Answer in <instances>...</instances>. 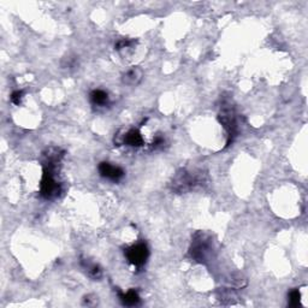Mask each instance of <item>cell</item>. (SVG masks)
<instances>
[{
	"mask_svg": "<svg viewBox=\"0 0 308 308\" xmlns=\"http://www.w3.org/2000/svg\"><path fill=\"white\" fill-rule=\"evenodd\" d=\"M99 172L102 177L107 178L112 182H118L124 177L123 169L116 166V165H112L111 163H107V161H103V163L99 164Z\"/></svg>",
	"mask_w": 308,
	"mask_h": 308,
	"instance_id": "obj_5",
	"label": "cell"
},
{
	"mask_svg": "<svg viewBox=\"0 0 308 308\" xmlns=\"http://www.w3.org/2000/svg\"><path fill=\"white\" fill-rule=\"evenodd\" d=\"M201 183V180L198 177L195 173L182 171L178 173L173 180V188L177 192H188V190L193 189L195 186Z\"/></svg>",
	"mask_w": 308,
	"mask_h": 308,
	"instance_id": "obj_4",
	"label": "cell"
},
{
	"mask_svg": "<svg viewBox=\"0 0 308 308\" xmlns=\"http://www.w3.org/2000/svg\"><path fill=\"white\" fill-rule=\"evenodd\" d=\"M124 256L134 267H142L150 257V251L146 243L140 242L125 249Z\"/></svg>",
	"mask_w": 308,
	"mask_h": 308,
	"instance_id": "obj_1",
	"label": "cell"
},
{
	"mask_svg": "<svg viewBox=\"0 0 308 308\" xmlns=\"http://www.w3.org/2000/svg\"><path fill=\"white\" fill-rule=\"evenodd\" d=\"M300 301H301V294H300V290L294 289L290 291L289 294V305L291 307H298L300 305Z\"/></svg>",
	"mask_w": 308,
	"mask_h": 308,
	"instance_id": "obj_12",
	"label": "cell"
},
{
	"mask_svg": "<svg viewBox=\"0 0 308 308\" xmlns=\"http://www.w3.org/2000/svg\"><path fill=\"white\" fill-rule=\"evenodd\" d=\"M122 142L130 147H141L144 146V137L137 129H129L127 133L123 135Z\"/></svg>",
	"mask_w": 308,
	"mask_h": 308,
	"instance_id": "obj_7",
	"label": "cell"
},
{
	"mask_svg": "<svg viewBox=\"0 0 308 308\" xmlns=\"http://www.w3.org/2000/svg\"><path fill=\"white\" fill-rule=\"evenodd\" d=\"M81 264H82V267L85 268L87 274H88L91 278L95 279V281L102 278V276H103L102 268L95 264V262H92V261H89V260L83 259L82 261H81Z\"/></svg>",
	"mask_w": 308,
	"mask_h": 308,
	"instance_id": "obj_8",
	"label": "cell"
},
{
	"mask_svg": "<svg viewBox=\"0 0 308 308\" xmlns=\"http://www.w3.org/2000/svg\"><path fill=\"white\" fill-rule=\"evenodd\" d=\"M211 241L207 239L206 236H204V235L199 234L197 239L193 241L190 254H192V257H194L197 261L204 262L211 256Z\"/></svg>",
	"mask_w": 308,
	"mask_h": 308,
	"instance_id": "obj_3",
	"label": "cell"
},
{
	"mask_svg": "<svg viewBox=\"0 0 308 308\" xmlns=\"http://www.w3.org/2000/svg\"><path fill=\"white\" fill-rule=\"evenodd\" d=\"M142 77H144L142 69L139 68V66H133V68L129 69L128 71H125L123 74L122 82L129 87H135L141 82Z\"/></svg>",
	"mask_w": 308,
	"mask_h": 308,
	"instance_id": "obj_6",
	"label": "cell"
},
{
	"mask_svg": "<svg viewBox=\"0 0 308 308\" xmlns=\"http://www.w3.org/2000/svg\"><path fill=\"white\" fill-rule=\"evenodd\" d=\"M89 98H91L92 103L95 106H99V107H103V106H106L108 103V94L103 89H94L89 95Z\"/></svg>",
	"mask_w": 308,
	"mask_h": 308,
	"instance_id": "obj_9",
	"label": "cell"
},
{
	"mask_svg": "<svg viewBox=\"0 0 308 308\" xmlns=\"http://www.w3.org/2000/svg\"><path fill=\"white\" fill-rule=\"evenodd\" d=\"M119 298L124 306H137L140 304V296L135 290H129L127 293L120 294Z\"/></svg>",
	"mask_w": 308,
	"mask_h": 308,
	"instance_id": "obj_10",
	"label": "cell"
},
{
	"mask_svg": "<svg viewBox=\"0 0 308 308\" xmlns=\"http://www.w3.org/2000/svg\"><path fill=\"white\" fill-rule=\"evenodd\" d=\"M23 95L24 93L22 91L13 92V93L11 94V102L15 103V105H19L22 102V99H23Z\"/></svg>",
	"mask_w": 308,
	"mask_h": 308,
	"instance_id": "obj_13",
	"label": "cell"
},
{
	"mask_svg": "<svg viewBox=\"0 0 308 308\" xmlns=\"http://www.w3.org/2000/svg\"><path fill=\"white\" fill-rule=\"evenodd\" d=\"M136 41L135 40H131V39H123L117 43L116 45V50L117 51L122 52V51H128V50H131L135 45Z\"/></svg>",
	"mask_w": 308,
	"mask_h": 308,
	"instance_id": "obj_11",
	"label": "cell"
},
{
	"mask_svg": "<svg viewBox=\"0 0 308 308\" xmlns=\"http://www.w3.org/2000/svg\"><path fill=\"white\" fill-rule=\"evenodd\" d=\"M219 122L222 123L224 129L228 133V144H230V141L232 142L234 137L236 136L237 130H239L236 116H235L234 108L230 105H224L222 107V111L219 113Z\"/></svg>",
	"mask_w": 308,
	"mask_h": 308,
	"instance_id": "obj_2",
	"label": "cell"
}]
</instances>
